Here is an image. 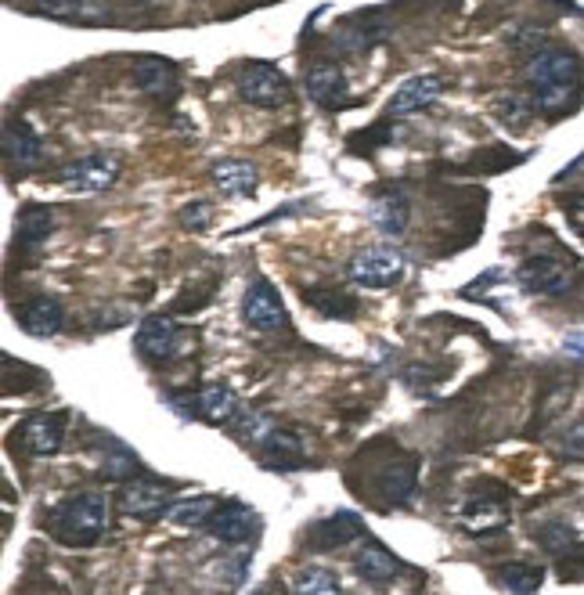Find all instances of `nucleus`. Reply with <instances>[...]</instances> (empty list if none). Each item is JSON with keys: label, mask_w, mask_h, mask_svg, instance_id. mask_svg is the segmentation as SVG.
I'll return each instance as SVG.
<instances>
[{"label": "nucleus", "mask_w": 584, "mask_h": 595, "mask_svg": "<svg viewBox=\"0 0 584 595\" xmlns=\"http://www.w3.org/2000/svg\"><path fill=\"white\" fill-rule=\"evenodd\" d=\"M195 404H199V418L202 423H210V426H221L228 423L231 415H235V394H231L228 386L221 383H210V386H202L199 394H195Z\"/></svg>", "instance_id": "23"}, {"label": "nucleus", "mask_w": 584, "mask_h": 595, "mask_svg": "<svg viewBox=\"0 0 584 595\" xmlns=\"http://www.w3.org/2000/svg\"><path fill=\"white\" fill-rule=\"evenodd\" d=\"M210 216H213V206H210V202H195V206H184V210H181V224L202 231V228L210 224Z\"/></svg>", "instance_id": "33"}, {"label": "nucleus", "mask_w": 584, "mask_h": 595, "mask_svg": "<svg viewBox=\"0 0 584 595\" xmlns=\"http://www.w3.org/2000/svg\"><path fill=\"white\" fill-rule=\"evenodd\" d=\"M268 452V466H279V470H292V466H300L303 462V444L296 433H289V430H279L274 426L268 433V441L260 444Z\"/></svg>", "instance_id": "26"}, {"label": "nucleus", "mask_w": 584, "mask_h": 595, "mask_svg": "<svg viewBox=\"0 0 584 595\" xmlns=\"http://www.w3.org/2000/svg\"><path fill=\"white\" fill-rule=\"evenodd\" d=\"M509 524V505L502 498H470L462 505V527L473 534H487Z\"/></svg>", "instance_id": "20"}, {"label": "nucleus", "mask_w": 584, "mask_h": 595, "mask_svg": "<svg viewBox=\"0 0 584 595\" xmlns=\"http://www.w3.org/2000/svg\"><path fill=\"white\" fill-rule=\"evenodd\" d=\"M415 481H419V473H415V462H412V458L390 462V466L375 476L379 495H383V502H390V505H404L407 498H412Z\"/></svg>", "instance_id": "18"}, {"label": "nucleus", "mask_w": 584, "mask_h": 595, "mask_svg": "<svg viewBox=\"0 0 584 595\" xmlns=\"http://www.w3.org/2000/svg\"><path fill=\"white\" fill-rule=\"evenodd\" d=\"M66 423H69L66 412H37V415H29L26 423H22V433H19L22 452L37 455V458L54 455L58 447H62V441H66Z\"/></svg>", "instance_id": "9"}, {"label": "nucleus", "mask_w": 584, "mask_h": 595, "mask_svg": "<svg viewBox=\"0 0 584 595\" xmlns=\"http://www.w3.org/2000/svg\"><path fill=\"white\" fill-rule=\"evenodd\" d=\"M303 300L325 317H343V322H350V317L358 314V303L343 293H335V289H303Z\"/></svg>", "instance_id": "27"}, {"label": "nucleus", "mask_w": 584, "mask_h": 595, "mask_svg": "<svg viewBox=\"0 0 584 595\" xmlns=\"http://www.w3.org/2000/svg\"><path fill=\"white\" fill-rule=\"evenodd\" d=\"M43 144L37 138V130L29 127L26 120H8L4 127V159L14 167H33L40 163Z\"/></svg>", "instance_id": "15"}, {"label": "nucleus", "mask_w": 584, "mask_h": 595, "mask_svg": "<svg viewBox=\"0 0 584 595\" xmlns=\"http://www.w3.org/2000/svg\"><path fill=\"white\" fill-rule=\"evenodd\" d=\"M292 592H300V595H332V592H340V577H335L332 571H325V567H303L296 574V585H292Z\"/></svg>", "instance_id": "30"}, {"label": "nucleus", "mask_w": 584, "mask_h": 595, "mask_svg": "<svg viewBox=\"0 0 584 595\" xmlns=\"http://www.w3.org/2000/svg\"><path fill=\"white\" fill-rule=\"evenodd\" d=\"M192 346V332L181 329L173 317H144L138 329V351L149 361H173Z\"/></svg>", "instance_id": "7"}, {"label": "nucleus", "mask_w": 584, "mask_h": 595, "mask_svg": "<svg viewBox=\"0 0 584 595\" xmlns=\"http://www.w3.org/2000/svg\"><path fill=\"white\" fill-rule=\"evenodd\" d=\"M354 571L358 577H364V582H372V585H386L393 582V577L401 574V563L393 559L383 545H375V542H364V548L354 556Z\"/></svg>", "instance_id": "21"}, {"label": "nucleus", "mask_w": 584, "mask_h": 595, "mask_svg": "<svg viewBox=\"0 0 584 595\" xmlns=\"http://www.w3.org/2000/svg\"><path fill=\"white\" fill-rule=\"evenodd\" d=\"M242 317L250 329H260V332H274L282 329L289 317H285V307H282V296L274 293V285L256 279L250 289H245L242 296Z\"/></svg>", "instance_id": "10"}, {"label": "nucleus", "mask_w": 584, "mask_h": 595, "mask_svg": "<svg viewBox=\"0 0 584 595\" xmlns=\"http://www.w3.org/2000/svg\"><path fill=\"white\" fill-rule=\"evenodd\" d=\"M545 582V571L534 567V563H509L499 574V585L509 592H537Z\"/></svg>", "instance_id": "29"}, {"label": "nucleus", "mask_w": 584, "mask_h": 595, "mask_svg": "<svg viewBox=\"0 0 584 595\" xmlns=\"http://www.w3.org/2000/svg\"><path fill=\"white\" fill-rule=\"evenodd\" d=\"M361 534H364V527L354 513H335L311 527V548H340L346 542H358Z\"/></svg>", "instance_id": "19"}, {"label": "nucleus", "mask_w": 584, "mask_h": 595, "mask_svg": "<svg viewBox=\"0 0 584 595\" xmlns=\"http://www.w3.org/2000/svg\"><path fill=\"white\" fill-rule=\"evenodd\" d=\"M54 228V216L48 206H37V202H29L19 213V228H14V245H22V250H37V245L51 235Z\"/></svg>", "instance_id": "22"}, {"label": "nucleus", "mask_w": 584, "mask_h": 595, "mask_svg": "<svg viewBox=\"0 0 584 595\" xmlns=\"http://www.w3.org/2000/svg\"><path fill=\"white\" fill-rule=\"evenodd\" d=\"M306 94H311L318 105H340L346 98L343 69L335 62H314L311 72H306Z\"/></svg>", "instance_id": "17"}, {"label": "nucleus", "mask_w": 584, "mask_h": 595, "mask_svg": "<svg viewBox=\"0 0 584 595\" xmlns=\"http://www.w3.org/2000/svg\"><path fill=\"white\" fill-rule=\"evenodd\" d=\"M210 531H213V538H221L224 545H245L256 538L260 516L253 505H245V502H224L221 510L213 513Z\"/></svg>", "instance_id": "12"}, {"label": "nucleus", "mask_w": 584, "mask_h": 595, "mask_svg": "<svg viewBox=\"0 0 584 595\" xmlns=\"http://www.w3.org/2000/svg\"><path fill=\"white\" fill-rule=\"evenodd\" d=\"M346 271L361 289H390L404 279V253L386 250V245H364L350 256Z\"/></svg>", "instance_id": "4"}, {"label": "nucleus", "mask_w": 584, "mask_h": 595, "mask_svg": "<svg viewBox=\"0 0 584 595\" xmlns=\"http://www.w3.org/2000/svg\"><path fill=\"white\" fill-rule=\"evenodd\" d=\"M210 173H213V181L221 184V192L228 195H253L260 184V173L250 159H217Z\"/></svg>", "instance_id": "16"}, {"label": "nucleus", "mask_w": 584, "mask_h": 595, "mask_svg": "<svg viewBox=\"0 0 584 595\" xmlns=\"http://www.w3.org/2000/svg\"><path fill=\"white\" fill-rule=\"evenodd\" d=\"M130 77H134V87L141 94H149L152 101H163V105H170L181 91L178 69H173L170 62H163V58H134Z\"/></svg>", "instance_id": "11"}, {"label": "nucleus", "mask_w": 584, "mask_h": 595, "mask_svg": "<svg viewBox=\"0 0 584 595\" xmlns=\"http://www.w3.org/2000/svg\"><path fill=\"white\" fill-rule=\"evenodd\" d=\"M563 206H566V216H571L574 231H577V235L584 239V192H581V195H574V199H566Z\"/></svg>", "instance_id": "35"}, {"label": "nucleus", "mask_w": 584, "mask_h": 595, "mask_svg": "<svg viewBox=\"0 0 584 595\" xmlns=\"http://www.w3.org/2000/svg\"><path fill=\"white\" fill-rule=\"evenodd\" d=\"M120 170H123L120 155L94 152V155L77 159V163H69L62 173H58V181H62L69 192H77V195H98V192H105V188L115 184Z\"/></svg>", "instance_id": "5"}, {"label": "nucleus", "mask_w": 584, "mask_h": 595, "mask_svg": "<svg viewBox=\"0 0 584 595\" xmlns=\"http://www.w3.org/2000/svg\"><path fill=\"white\" fill-rule=\"evenodd\" d=\"M217 510H221V502H217L213 495H195V498L173 502L167 520H170V524H178V527H192L195 531V527H210V520H213Z\"/></svg>", "instance_id": "25"}, {"label": "nucleus", "mask_w": 584, "mask_h": 595, "mask_svg": "<svg viewBox=\"0 0 584 595\" xmlns=\"http://www.w3.org/2000/svg\"><path fill=\"white\" fill-rule=\"evenodd\" d=\"M235 87H239L242 101H250L253 109H282L292 98L285 72L268 62H245L235 77Z\"/></svg>", "instance_id": "3"}, {"label": "nucleus", "mask_w": 584, "mask_h": 595, "mask_svg": "<svg viewBox=\"0 0 584 595\" xmlns=\"http://www.w3.org/2000/svg\"><path fill=\"white\" fill-rule=\"evenodd\" d=\"M83 0H33V8L40 14H51V19H72L80 11Z\"/></svg>", "instance_id": "31"}, {"label": "nucleus", "mask_w": 584, "mask_h": 595, "mask_svg": "<svg viewBox=\"0 0 584 595\" xmlns=\"http://www.w3.org/2000/svg\"><path fill=\"white\" fill-rule=\"evenodd\" d=\"M271 430H274V418H271V415H245L242 437H245V441H253V444H264Z\"/></svg>", "instance_id": "32"}, {"label": "nucleus", "mask_w": 584, "mask_h": 595, "mask_svg": "<svg viewBox=\"0 0 584 595\" xmlns=\"http://www.w3.org/2000/svg\"><path fill=\"white\" fill-rule=\"evenodd\" d=\"M173 505V484L152 481V476H127L120 487V510L130 520H155L167 516Z\"/></svg>", "instance_id": "6"}, {"label": "nucleus", "mask_w": 584, "mask_h": 595, "mask_svg": "<svg viewBox=\"0 0 584 595\" xmlns=\"http://www.w3.org/2000/svg\"><path fill=\"white\" fill-rule=\"evenodd\" d=\"M372 224L383 231V235H390V239H397V235H404V228H407V199L404 195H379L375 202H372Z\"/></svg>", "instance_id": "24"}, {"label": "nucleus", "mask_w": 584, "mask_h": 595, "mask_svg": "<svg viewBox=\"0 0 584 595\" xmlns=\"http://www.w3.org/2000/svg\"><path fill=\"white\" fill-rule=\"evenodd\" d=\"M527 80L534 91V105L548 115H560L574 105V98L581 91V62L574 51L545 48L531 58Z\"/></svg>", "instance_id": "1"}, {"label": "nucleus", "mask_w": 584, "mask_h": 595, "mask_svg": "<svg viewBox=\"0 0 584 595\" xmlns=\"http://www.w3.org/2000/svg\"><path fill=\"white\" fill-rule=\"evenodd\" d=\"M516 282L534 296H563L574 285V274L556 256H527L516 271Z\"/></svg>", "instance_id": "8"}, {"label": "nucleus", "mask_w": 584, "mask_h": 595, "mask_svg": "<svg viewBox=\"0 0 584 595\" xmlns=\"http://www.w3.org/2000/svg\"><path fill=\"white\" fill-rule=\"evenodd\" d=\"M563 455L566 458H584V423H574L563 437Z\"/></svg>", "instance_id": "34"}, {"label": "nucleus", "mask_w": 584, "mask_h": 595, "mask_svg": "<svg viewBox=\"0 0 584 595\" xmlns=\"http://www.w3.org/2000/svg\"><path fill=\"white\" fill-rule=\"evenodd\" d=\"M563 351L577 361H584V332H571V336L563 340Z\"/></svg>", "instance_id": "36"}, {"label": "nucleus", "mask_w": 584, "mask_h": 595, "mask_svg": "<svg viewBox=\"0 0 584 595\" xmlns=\"http://www.w3.org/2000/svg\"><path fill=\"white\" fill-rule=\"evenodd\" d=\"M534 101L523 98V94H502L494 98V115L509 127V130H523L531 120H534Z\"/></svg>", "instance_id": "28"}, {"label": "nucleus", "mask_w": 584, "mask_h": 595, "mask_svg": "<svg viewBox=\"0 0 584 595\" xmlns=\"http://www.w3.org/2000/svg\"><path fill=\"white\" fill-rule=\"evenodd\" d=\"M441 94H444V77H436V72H419V77H407L390 98V115L422 112V109H430Z\"/></svg>", "instance_id": "13"}, {"label": "nucleus", "mask_w": 584, "mask_h": 595, "mask_svg": "<svg viewBox=\"0 0 584 595\" xmlns=\"http://www.w3.org/2000/svg\"><path fill=\"white\" fill-rule=\"evenodd\" d=\"M14 317H19V325L29 332V336H37V340H48L54 336L58 329H62V303L51 300V296H33V300H26L19 311H14Z\"/></svg>", "instance_id": "14"}, {"label": "nucleus", "mask_w": 584, "mask_h": 595, "mask_svg": "<svg viewBox=\"0 0 584 595\" xmlns=\"http://www.w3.org/2000/svg\"><path fill=\"white\" fill-rule=\"evenodd\" d=\"M109 531V498L101 491H80L51 513V534L69 548H91Z\"/></svg>", "instance_id": "2"}]
</instances>
